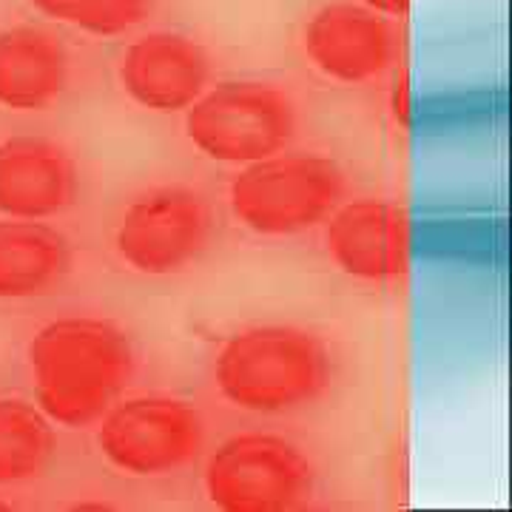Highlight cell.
I'll use <instances>...</instances> for the list:
<instances>
[{"label": "cell", "instance_id": "1", "mask_svg": "<svg viewBox=\"0 0 512 512\" xmlns=\"http://www.w3.org/2000/svg\"><path fill=\"white\" fill-rule=\"evenodd\" d=\"M37 407L63 427H89L134 376V348L123 328L97 316H63L29 342Z\"/></svg>", "mask_w": 512, "mask_h": 512}, {"label": "cell", "instance_id": "2", "mask_svg": "<svg viewBox=\"0 0 512 512\" xmlns=\"http://www.w3.org/2000/svg\"><path fill=\"white\" fill-rule=\"evenodd\" d=\"M214 384L228 404L282 416L311 407L330 387L328 345L296 325H254L231 333L214 356Z\"/></svg>", "mask_w": 512, "mask_h": 512}, {"label": "cell", "instance_id": "3", "mask_svg": "<svg viewBox=\"0 0 512 512\" xmlns=\"http://www.w3.org/2000/svg\"><path fill=\"white\" fill-rule=\"evenodd\" d=\"M345 171L322 154H271L231 183V211L259 237H293L330 217L345 197Z\"/></svg>", "mask_w": 512, "mask_h": 512}, {"label": "cell", "instance_id": "4", "mask_svg": "<svg viewBox=\"0 0 512 512\" xmlns=\"http://www.w3.org/2000/svg\"><path fill=\"white\" fill-rule=\"evenodd\" d=\"M185 134L208 160L248 165L279 154L296 134V106L271 83H220L188 106Z\"/></svg>", "mask_w": 512, "mask_h": 512}, {"label": "cell", "instance_id": "5", "mask_svg": "<svg viewBox=\"0 0 512 512\" xmlns=\"http://www.w3.org/2000/svg\"><path fill=\"white\" fill-rule=\"evenodd\" d=\"M313 481V464L296 444L262 433L222 441L205 467L208 498L225 512L299 510Z\"/></svg>", "mask_w": 512, "mask_h": 512}, {"label": "cell", "instance_id": "6", "mask_svg": "<svg viewBox=\"0 0 512 512\" xmlns=\"http://www.w3.org/2000/svg\"><path fill=\"white\" fill-rule=\"evenodd\" d=\"M214 237V211L200 191L185 185L151 188L120 217L117 254L146 276H171L194 265Z\"/></svg>", "mask_w": 512, "mask_h": 512}, {"label": "cell", "instance_id": "7", "mask_svg": "<svg viewBox=\"0 0 512 512\" xmlns=\"http://www.w3.org/2000/svg\"><path fill=\"white\" fill-rule=\"evenodd\" d=\"M205 441L197 407L171 396H137L103 416L97 444L120 473L140 478L171 476L188 467Z\"/></svg>", "mask_w": 512, "mask_h": 512}, {"label": "cell", "instance_id": "8", "mask_svg": "<svg viewBox=\"0 0 512 512\" xmlns=\"http://www.w3.org/2000/svg\"><path fill=\"white\" fill-rule=\"evenodd\" d=\"M325 242L336 268L359 282L384 285L410 271V217L396 202L365 197L336 205Z\"/></svg>", "mask_w": 512, "mask_h": 512}, {"label": "cell", "instance_id": "9", "mask_svg": "<svg viewBox=\"0 0 512 512\" xmlns=\"http://www.w3.org/2000/svg\"><path fill=\"white\" fill-rule=\"evenodd\" d=\"M302 46L319 72L348 86L382 77L393 69L399 55L390 18L353 3H330L316 9L305 23Z\"/></svg>", "mask_w": 512, "mask_h": 512}, {"label": "cell", "instance_id": "10", "mask_svg": "<svg viewBox=\"0 0 512 512\" xmlns=\"http://www.w3.org/2000/svg\"><path fill=\"white\" fill-rule=\"evenodd\" d=\"M123 92L148 111H185L211 80V60L194 37L148 32L120 57Z\"/></svg>", "mask_w": 512, "mask_h": 512}, {"label": "cell", "instance_id": "11", "mask_svg": "<svg viewBox=\"0 0 512 512\" xmlns=\"http://www.w3.org/2000/svg\"><path fill=\"white\" fill-rule=\"evenodd\" d=\"M77 197V165L63 146L43 137L0 140V214L49 220Z\"/></svg>", "mask_w": 512, "mask_h": 512}, {"label": "cell", "instance_id": "12", "mask_svg": "<svg viewBox=\"0 0 512 512\" xmlns=\"http://www.w3.org/2000/svg\"><path fill=\"white\" fill-rule=\"evenodd\" d=\"M69 89V52L40 26L0 32V109L43 111Z\"/></svg>", "mask_w": 512, "mask_h": 512}, {"label": "cell", "instance_id": "13", "mask_svg": "<svg viewBox=\"0 0 512 512\" xmlns=\"http://www.w3.org/2000/svg\"><path fill=\"white\" fill-rule=\"evenodd\" d=\"M72 248L40 220L0 222V299H32L63 282Z\"/></svg>", "mask_w": 512, "mask_h": 512}, {"label": "cell", "instance_id": "14", "mask_svg": "<svg viewBox=\"0 0 512 512\" xmlns=\"http://www.w3.org/2000/svg\"><path fill=\"white\" fill-rule=\"evenodd\" d=\"M55 453L46 413L20 399H0V487L37 478Z\"/></svg>", "mask_w": 512, "mask_h": 512}, {"label": "cell", "instance_id": "15", "mask_svg": "<svg viewBox=\"0 0 512 512\" xmlns=\"http://www.w3.org/2000/svg\"><path fill=\"white\" fill-rule=\"evenodd\" d=\"M40 15L94 37H120L137 29L154 0H29Z\"/></svg>", "mask_w": 512, "mask_h": 512}, {"label": "cell", "instance_id": "16", "mask_svg": "<svg viewBox=\"0 0 512 512\" xmlns=\"http://www.w3.org/2000/svg\"><path fill=\"white\" fill-rule=\"evenodd\" d=\"M390 109L396 114V120H402L407 126V111H410V86H407V77H396L393 80V92H390Z\"/></svg>", "mask_w": 512, "mask_h": 512}, {"label": "cell", "instance_id": "17", "mask_svg": "<svg viewBox=\"0 0 512 512\" xmlns=\"http://www.w3.org/2000/svg\"><path fill=\"white\" fill-rule=\"evenodd\" d=\"M362 6L373 9L382 18H404L410 12V0H362Z\"/></svg>", "mask_w": 512, "mask_h": 512}, {"label": "cell", "instance_id": "18", "mask_svg": "<svg viewBox=\"0 0 512 512\" xmlns=\"http://www.w3.org/2000/svg\"><path fill=\"white\" fill-rule=\"evenodd\" d=\"M0 510H9V504H3V501H0Z\"/></svg>", "mask_w": 512, "mask_h": 512}]
</instances>
